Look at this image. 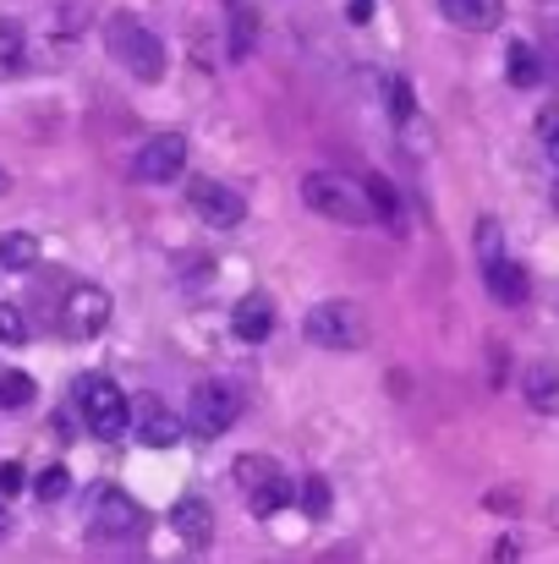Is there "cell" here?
<instances>
[{
	"instance_id": "obj_1",
	"label": "cell",
	"mask_w": 559,
	"mask_h": 564,
	"mask_svg": "<svg viewBox=\"0 0 559 564\" xmlns=\"http://www.w3.org/2000/svg\"><path fill=\"white\" fill-rule=\"evenodd\" d=\"M302 203H308L313 214L335 219V225H368L373 219L363 182L335 176V171H308V176H302Z\"/></svg>"
},
{
	"instance_id": "obj_2",
	"label": "cell",
	"mask_w": 559,
	"mask_h": 564,
	"mask_svg": "<svg viewBox=\"0 0 559 564\" xmlns=\"http://www.w3.org/2000/svg\"><path fill=\"white\" fill-rule=\"evenodd\" d=\"M236 416H241V394H236V383H225V378H203V383L186 394V411H182L186 433L203 438V444H214L219 433H230Z\"/></svg>"
},
{
	"instance_id": "obj_3",
	"label": "cell",
	"mask_w": 559,
	"mask_h": 564,
	"mask_svg": "<svg viewBox=\"0 0 559 564\" xmlns=\"http://www.w3.org/2000/svg\"><path fill=\"white\" fill-rule=\"evenodd\" d=\"M105 50H110L138 83H160V77H165V44H160L143 22H132V17H110Z\"/></svg>"
},
{
	"instance_id": "obj_4",
	"label": "cell",
	"mask_w": 559,
	"mask_h": 564,
	"mask_svg": "<svg viewBox=\"0 0 559 564\" xmlns=\"http://www.w3.org/2000/svg\"><path fill=\"white\" fill-rule=\"evenodd\" d=\"M302 335L319 351H357L368 340V318H363L357 302H319V307H308Z\"/></svg>"
},
{
	"instance_id": "obj_5",
	"label": "cell",
	"mask_w": 559,
	"mask_h": 564,
	"mask_svg": "<svg viewBox=\"0 0 559 564\" xmlns=\"http://www.w3.org/2000/svg\"><path fill=\"white\" fill-rule=\"evenodd\" d=\"M127 405L132 400L110 378H83L77 383V411H83V422H88L94 438H121L127 433Z\"/></svg>"
},
{
	"instance_id": "obj_6",
	"label": "cell",
	"mask_w": 559,
	"mask_h": 564,
	"mask_svg": "<svg viewBox=\"0 0 559 564\" xmlns=\"http://www.w3.org/2000/svg\"><path fill=\"white\" fill-rule=\"evenodd\" d=\"M127 427L143 449H176V438L186 433V422L176 416V405H165L160 394H132L127 405Z\"/></svg>"
},
{
	"instance_id": "obj_7",
	"label": "cell",
	"mask_w": 559,
	"mask_h": 564,
	"mask_svg": "<svg viewBox=\"0 0 559 564\" xmlns=\"http://www.w3.org/2000/svg\"><path fill=\"white\" fill-rule=\"evenodd\" d=\"M186 203H192V214H197L208 230H236V225L247 219L241 192L214 182V176H192V182H186Z\"/></svg>"
},
{
	"instance_id": "obj_8",
	"label": "cell",
	"mask_w": 559,
	"mask_h": 564,
	"mask_svg": "<svg viewBox=\"0 0 559 564\" xmlns=\"http://www.w3.org/2000/svg\"><path fill=\"white\" fill-rule=\"evenodd\" d=\"M143 527V510L132 505V494L121 488H94V505H88V532L99 543H116V538H132Z\"/></svg>"
},
{
	"instance_id": "obj_9",
	"label": "cell",
	"mask_w": 559,
	"mask_h": 564,
	"mask_svg": "<svg viewBox=\"0 0 559 564\" xmlns=\"http://www.w3.org/2000/svg\"><path fill=\"white\" fill-rule=\"evenodd\" d=\"M110 324V291L105 285H77L61 307V335L66 340H94Z\"/></svg>"
},
{
	"instance_id": "obj_10",
	"label": "cell",
	"mask_w": 559,
	"mask_h": 564,
	"mask_svg": "<svg viewBox=\"0 0 559 564\" xmlns=\"http://www.w3.org/2000/svg\"><path fill=\"white\" fill-rule=\"evenodd\" d=\"M182 171H186V138L182 132H160V138H149V143L138 149V160H132V176L149 182V187H171Z\"/></svg>"
},
{
	"instance_id": "obj_11",
	"label": "cell",
	"mask_w": 559,
	"mask_h": 564,
	"mask_svg": "<svg viewBox=\"0 0 559 564\" xmlns=\"http://www.w3.org/2000/svg\"><path fill=\"white\" fill-rule=\"evenodd\" d=\"M230 329H236V340L264 346V340L275 335V302H269L264 291H247V296L230 307Z\"/></svg>"
},
{
	"instance_id": "obj_12",
	"label": "cell",
	"mask_w": 559,
	"mask_h": 564,
	"mask_svg": "<svg viewBox=\"0 0 559 564\" xmlns=\"http://www.w3.org/2000/svg\"><path fill=\"white\" fill-rule=\"evenodd\" d=\"M483 285H488V296H494L499 307H527V296H533L527 269H522V263H510V258L483 263Z\"/></svg>"
},
{
	"instance_id": "obj_13",
	"label": "cell",
	"mask_w": 559,
	"mask_h": 564,
	"mask_svg": "<svg viewBox=\"0 0 559 564\" xmlns=\"http://www.w3.org/2000/svg\"><path fill=\"white\" fill-rule=\"evenodd\" d=\"M171 527H176V538H182L186 549H208L214 543V510H208V499H176Z\"/></svg>"
},
{
	"instance_id": "obj_14",
	"label": "cell",
	"mask_w": 559,
	"mask_h": 564,
	"mask_svg": "<svg viewBox=\"0 0 559 564\" xmlns=\"http://www.w3.org/2000/svg\"><path fill=\"white\" fill-rule=\"evenodd\" d=\"M439 11H444V22H455L466 33H488L505 22V0H439Z\"/></svg>"
},
{
	"instance_id": "obj_15",
	"label": "cell",
	"mask_w": 559,
	"mask_h": 564,
	"mask_svg": "<svg viewBox=\"0 0 559 564\" xmlns=\"http://www.w3.org/2000/svg\"><path fill=\"white\" fill-rule=\"evenodd\" d=\"M522 394L538 416H559V368L555 362H527L522 373Z\"/></svg>"
},
{
	"instance_id": "obj_16",
	"label": "cell",
	"mask_w": 559,
	"mask_h": 564,
	"mask_svg": "<svg viewBox=\"0 0 559 564\" xmlns=\"http://www.w3.org/2000/svg\"><path fill=\"white\" fill-rule=\"evenodd\" d=\"M252 50H258V6L236 0V6H230V39H225V55H230V61H247Z\"/></svg>"
},
{
	"instance_id": "obj_17",
	"label": "cell",
	"mask_w": 559,
	"mask_h": 564,
	"mask_svg": "<svg viewBox=\"0 0 559 564\" xmlns=\"http://www.w3.org/2000/svg\"><path fill=\"white\" fill-rule=\"evenodd\" d=\"M363 192H368V208L378 225H389V230H406V203H400V192L389 187L384 176H363Z\"/></svg>"
},
{
	"instance_id": "obj_18",
	"label": "cell",
	"mask_w": 559,
	"mask_h": 564,
	"mask_svg": "<svg viewBox=\"0 0 559 564\" xmlns=\"http://www.w3.org/2000/svg\"><path fill=\"white\" fill-rule=\"evenodd\" d=\"M505 77H510L516 88H538V83H544V55H538L527 39H516V44L505 50Z\"/></svg>"
},
{
	"instance_id": "obj_19",
	"label": "cell",
	"mask_w": 559,
	"mask_h": 564,
	"mask_svg": "<svg viewBox=\"0 0 559 564\" xmlns=\"http://www.w3.org/2000/svg\"><path fill=\"white\" fill-rule=\"evenodd\" d=\"M39 236L33 230H6L0 236V269H11V274H28L33 263H39Z\"/></svg>"
},
{
	"instance_id": "obj_20",
	"label": "cell",
	"mask_w": 559,
	"mask_h": 564,
	"mask_svg": "<svg viewBox=\"0 0 559 564\" xmlns=\"http://www.w3.org/2000/svg\"><path fill=\"white\" fill-rule=\"evenodd\" d=\"M275 477H286V471H280V460H269V455H241V460H236V488H241V494H258V488H269Z\"/></svg>"
},
{
	"instance_id": "obj_21",
	"label": "cell",
	"mask_w": 559,
	"mask_h": 564,
	"mask_svg": "<svg viewBox=\"0 0 559 564\" xmlns=\"http://www.w3.org/2000/svg\"><path fill=\"white\" fill-rule=\"evenodd\" d=\"M291 494H297V488H291L286 477H275L269 488H258V494H247V510H252L258 521H275V516H280V510L291 505Z\"/></svg>"
},
{
	"instance_id": "obj_22",
	"label": "cell",
	"mask_w": 559,
	"mask_h": 564,
	"mask_svg": "<svg viewBox=\"0 0 559 564\" xmlns=\"http://www.w3.org/2000/svg\"><path fill=\"white\" fill-rule=\"evenodd\" d=\"M33 400H39V383H33V378L17 373V368L0 373V411H28Z\"/></svg>"
},
{
	"instance_id": "obj_23",
	"label": "cell",
	"mask_w": 559,
	"mask_h": 564,
	"mask_svg": "<svg viewBox=\"0 0 559 564\" xmlns=\"http://www.w3.org/2000/svg\"><path fill=\"white\" fill-rule=\"evenodd\" d=\"M297 505H302V516H308V521H324V516L335 510V499H330V482H324V477H302V488H297Z\"/></svg>"
},
{
	"instance_id": "obj_24",
	"label": "cell",
	"mask_w": 559,
	"mask_h": 564,
	"mask_svg": "<svg viewBox=\"0 0 559 564\" xmlns=\"http://www.w3.org/2000/svg\"><path fill=\"white\" fill-rule=\"evenodd\" d=\"M33 494H39L44 505H61V499L72 494V471H66V466H44V471L33 477Z\"/></svg>"
},
{
	"instance_id": "obj_25",
	"label": "cell",
	"mask_w": 559,
	"mask_h": 564,
	"mask_svg": "<svg viewBox=\"0 0 559 564\" xmlns=\"http://www.w3.org/2000/svg\"><path fill=\"white\" fill-rule=\"evenodd\" d=\"M0 346H28V318L11 302H0Z\"/></svg>"
},
{
	"instance_id": "obj_26",
	"label": "cell",
	"mask_w": 559,
	"mask_h": 564,
	"mask_svg": "<svg viewBox=\"0 0 559 564\" xmlns=\"http://www.w3.org/2000/svg\"><path fill=\"white\" fill-rule=\"evenodd\" d=\"M384 105H389L395 121H411V83H406V77H389V83H384Z\"/></svg>"
},
{
	"instance_id": "obj_27",
	"label": "cell",
	"mask_w": 559,
	"mask_h": 564,
	"mask_svg": "<svg viewBox=\"0 0 559 564\" xmlns=\"http://www.w3.org/2000/svg\"><path fill=\"white\" fill-rule=\"evenodd\" d=\"M477 258H483V263L505 258V230H499V219H483V225H477Z\"/></svg>"
},
{
	"instance_id": "obj_28",
	"label": "cell",
	"mask_w": 559,
	"mask_h": 564,
	"mask_svg": "<svg viewBox=\"0 0 559 564\" xmlns=\"http://www.w3.org/2000/svg\"><path fill=\"white\" fill-rule=\"evenodd\" d=\"M17 66H22V28L0 22V72H17Z\"/></svg>"
},
{
	"instance_id": "obj_29",
	"label": "cell",
	"mask_w": 559,
	"mask_h": 564,
	"mask_svg": "<svg viewBox=\"0 0 559 564\" xmlns=\"http://www.w3.org/2000/svg\"><path fill=\"white\" fill-rule=\"evenodd\" d=\"M17 488H22V466L17 460H0V499L17 494Z\"/></svg>"
},
{
	"instance_id": "obj_30",
	"label": "cell",
	"mask_w": 559,
	"mask_h": 564,
	"mask_svg": "<svg viewBox=\"0 0 559 564\" xmlns=\"http://www.w3.org/2000/svg\"><path fill=\"white\" fill-rule=\"evenodd\" d=\"M346 17H352V22H368V17H373V0H352V6H346Z\"/></svg>"
},
{
	"instance_id": "obj_31",
	"label": "cell",
	"mask_w": 559,
	"mask_h": 564,
	"mask_svg": "<svg viewBox=\"0 0 559 564\" xmlns=\"http://www.w3.org/2000/svg\"><path fill=\"white\" fill-rule=\"evenodd\" d=\"M549 160H555V165H559V127H555V132H549Z\"/></svg>"
},
{
	"instance_id": "obj_32",
	"label": "cell",
	"mask_w": 559,
	"mask_h": 564,
	"mask_svg": "<svg viewBox=\"0 0 559 564\" xmlns=\"http://www.w3.org/2000/svg\"><path fill=\"white\" fill-rule=\"evenodd\" d=\"M0 538H6V510H0Z\"/></svg>"
},
{
	"instance_id": "obj_33",
	"label": "cell",
	"mask_w": 559,
	"mask_h": 564,
	"mask_svg": "<svg viewBox=\"0 0 559 564\" xmlns=\"http://www.w3.org/2000/svg\"><path fill=\"white\" fill-rule=\"evenodd\" d=\"M0 192H6V171H0Z\"/></svg>"
},
{
	"instance_id": "obj_34",
	"label": "cell",
	"mask_w": 559,
	"mask_h": 564,
	"mask_svg": "<svg viewBox=\"0 0 559 564\" xmlns=\"http://www.w3.org/2000/svg\"><path fill=\"white\" fill-rule=\"evenodd\" d=\"M555 55H559V39H555Z\"/></svg>"
},
{
	"instance_id": "obj_35",
	"label": "cell",
	"mask_w": 559,
	"mask_h": 564,
	"mask_svg": "<svg viewBox=\"0 0 559 564\" xmlns=\"http://www.w3.org/2000/svg\"><path fill=\"white\" fill-rule=\"evenodd\" d=\"M555 203H559V187H555Z\"/></svg>"
}]
</instances>
